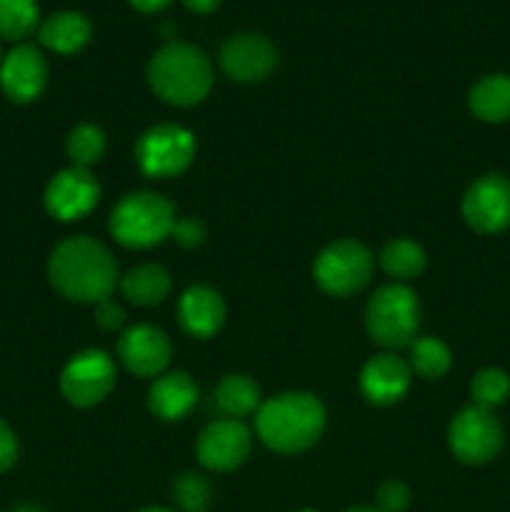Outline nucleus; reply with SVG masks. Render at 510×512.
<instances>
[{
	"mask_svg": "<svg viewBox=\"0 0 510 512\" xmlns=\"http://www.w3.org/2000/svg\"><path fill=\"white\" fill-rule=\"evenodd\" d=\"M298 512H315V510H298Z\"/></svg>",
	"mask_w": 510,
	"mask_h": 512,
	"instance_id": "4c0bfd02",
	"label": "nucleus"
},
{
	"mask_svg": "<svg viewBox=\"0 0 510 512\" xmlns=\"http://www.w3.org/2000/svg\"><path fill=\"white\" fill-rule=\"evenodd\" d=\"M380 265L385 273L395 280H413L423 273L425 268V253L418 243L413 240H390L380 253Z\"/></svg>",
	"mask_w": 510,
	"mask_h": 512,
	"instance_id": "5701e85b",
	"label": "nucleus"
},
{
	"mask_svg": "<svg viewBox=\"0 0 510 512\" xmlns=\"http://www.w3.org/2000/svg\"><path fill=\"white\" fill-rule=\"evenodd\" d=\"M195 400H198V388L190 375L175 370V373H165L155 380L148 393V408L160 420H180L190 413Z\"/></svg>",
	"mask_w": 510,
	"mask_h": 512,
	"instance_id": "a211bd4d",
	"label": "nucleus"
},
{
	"mask_svg": "<svg viewBox=\"0 0 510 512\" xmlns=\"http://www.w3.org/2000/svg\"><path fill=\"white\" fill-rule=\"evenodd\" d=\"M450 350L438 338H420L410 345V370L425 380H435L448 373Z\"/></svg>",
	"mask_w": 510,
	"mask_h": 512,
	"instance_id": "393cba45",
	"label": "nucleus"
},
{
	"mask_svg": "<svg viewBox=\"0 0 510 512\" xmlns=\"http://www.w3.org/2000/svg\"><path fill=\"white\" fill-rule=\"evenodd\" d=\"M115 385V365L103 350L78 353L60 375V390L78 408H93Z\"/></svg>",
	"mask_w": 510,
	"mask_h": 512,
	"instance_id": "1a4fd4ad",
	"label": "nucleus"
},
{
	"mask_svg": "<svg viewBox=\"0 0 510 512\" xmlns=\"http://www.w3.org/2000/svg\"><path fill=\"white\" fill-rule=\"evenodd\" d=\"M38 28L35 0H0V38L23 40Z\"/></svg>",
	"mask_w": 510,
	"mask_h": 512,
	"instance_id": "b1692460",
	"label": "nucleus"
},
{
	"mask_svg": "<svg viewBox=\"0 0 510 512\" xmlns=\"http://www.w3.org/2000/svg\"><path fill=\"white\" fill-rule=\"evenodd\" d=\"M410 365L395 355H375L365 363L360 373V390L373 405H393L408 393L410 388Z\"/></svg>",
	"mask_w": 510,
	"mask_h": 512,
	"instance_id": "dca6fc26",
	"label": "nucleus"
},
{
	"mask_svg": "<svg viewBox=\"0 0 510 512\" xmlns=\"http://www.w3.org/2000/svg\"><path fill=\"white\" fill-rule=\"evenodd\" d=\"M420 323L418 298L405 285L393 283L383 285L378 293L370 298L365 310V325L375 343L385 348H405L415 343Z\"/></svg>",
	"mask_w": 510,
	"mask_h": 512,
	"instance_id": "39448f33",
	"label": "nucleus"
},
{
	"mask_svg": "<svg viewBox=\"0 0 510 512\" xmlns=\"http://www.w3.org/2000/svg\"><path fill=\"white\" fill-rule=\"evenodd\" d=\"M448 443L458 460L468 465H483L498 455L500 445H503V428L493 410L470 405V408L460 410L450 423Z\"/></svg>",
	"mask_w": 510,
	"mask_h": 512,
	"instance_id": "6e6552de",
	"label": "nucleus"
},
{
	"mask_svg": "<svg viewBox=\"0 0 510 512\" xmlns=\"http://www.w3.org/2000/svg\"><path fill=\"white\" fill-rule=\"evenodd\" d=\"M53 288L75 303H95L110 298L118 283V265L110 250L93 238L63 240L48 263Z\"/></svg>",
	"mask_w": 510,
	"mask_h": 512,
	"instance_id": "f257e3e1",
	"label": "nucleus"
},
{
	"mask_svg": "<svg viewBox=\"0 0 510 512\" xmlns=\"http://www.w3.org/2000/svg\"><path fill=\"white\" fill-rule=\"evenodd\" d=\"M198 460L203 468L215 473H228L243 465L250 453V433L240 420L225 418L215 420L200 433L198 438Z\"/></svg>",
	"mask_w": 510,
	"mask_h": 512,
	"instance_id": "9b49d317",
	"label": "nucleus"
},
{
	"mask_svg": "<svg viewBox=\"0 0 510 512\" xmlns=\"http://www.w3.org/2000/svg\"><path fill=\"white\" fill-rule=\"evenodd\" d=\"M175 208L155 193H130L110 215V233L125 248H153L170 238Z\"/></svg>",
	"mask_w": 510,
	"mask_h": 512,
	"instance_id": "20e7f679",
	"label": "nucleus"
},
{
	"mask_svg": "<svg viewBox=\"0 0 510 512\" xmlns=\"http://www.w3.org/2000/svg\"><path fill=\"white\" fill-rule=\"evenodd\" d=\"M463 218L475 233L493 235L510 225V180L488 173L475 180L463 198Z\"/></svg>",
	"mask_w": 510,
	"mask_h": 512,
	"instance_id": "9d476101",
	"label": "nucleus"
},
{
	"mask_svg": "<svg viewBox=\"0 0 510 512\" xmlns=\"http://www.w3.org/2000/svg\"><path fill=\"white\" fill-rule=\"evenodd\" d=\"M215 403L233 420L245 418L260 405V388L248 375H225L215 390Z\"/></svg>",
	"mask_w": 510,
	"mask_h": 512,
	"instance_id": "4be33fe9",
	"label": "nucleus"
},
{
	"mask_svg": "<svg viewBox=\"0 0 510 512\" xmlns=\"http://www.w3.org/2000/svg\"><path fill=\"white\" fill-rule=\"evenodd\" d=\"M95 320L103 330H115L125 323V310L115 300L105 298L95 305Z\"/></svg>",
	"mask_w": 510,
	"mask_h": 512,
	"instance_id": "7c9ffc66",
	"label": "nucleus"
},
{
	"mask_svg": "<svg viewBox=\"0 0 510 512\" xmlns=\"http://www.w3.org/2000/svg\"><path fill=\"white\" fill-rule=\"evenodd\" d=\"M138 512H175V510H168V508H143Z\"/></svg>",
	"mask_w": 510,
	"mask_h": 512,
	"instance_id": "c9c22d12",
	"label": "nucleus"
},
{
	"mask_svg": "<svg viewBox=\"0 0 510 512\" xmlns=\"http://www.w3.org/2000/svg\"><path fill=\"white\" fill-rule=\"evenodd\" d=\"M90 28L88 18L75 10H63V13H55L45 20L38 28V40L43 48L53 50L60 55H73L78 50H83L88 45Z\"/></svg>",
	"mask_w": 510,
	"mask_h": 512,
	"instance_id": "6ab92c4d",
	"label": "nucleus"
},
{
	"mask_svg": "<svg viewBox=\"0 0 510 512\" xmlns=\"http://www.w3.org/2000/svg\"><path fill=\"white\" fill-rule=\"evenodd\" d=\"M178 318L185 333H190L193 338H210L223 328V298L205 285L188 288L178 303Z\"/></svg>",
	"mask_w": 510,
	"mask_h": 512,
	"instance_id": "f3484780",
	"label": "nucleus"
},
{
	"mask_svg": "<svg viewBox=\"0 0 510 512\" xmlns=\"http://www.w3.org/2000/svg\"><path fill=\"white\" fill-rule=\"evenodd\" d=\"M100 198L98 180L85 168L60 170L45 188V208L58 220H78L95 208Z\"/></svg>",
	"mask_w": 510,
	"mask_h": 512,
	"instance_id": "f8f14e48",
	"label": "nucleus"
},
{
	"mask_svg": "<svg viewBox=\"0 0 510 512\" xmlns=\"http://www.w3.org/2000/svg\"><path fill=\"white\" fill-rule=\"evenodd\" d=\"M120 288L130 303L148 308V305L160 303L170 293V275L160 265H138L125 275Z\"/></svg>",
	"mask_w": 510,
	"mask_h": 512,
	"instance_id": "412c9836",
	"label": "nucleus"
},
{
	"mask_svg": "<svg viewBox=\"0 0 510 512\" xmlns=\"http://www.w3.org/2000/svg\"><path fill=\"white\" fill-rule=\"evenodd\" d=\"M510 395V378L508 373L498 368H483L470 380V398L475 408L495 410L503 405Z\"/></svg>",
	"mask_w": 510,
	"mask_h": 512,
	"instance_id": "a878e982",
	"label": "nucleus"
},
{
	"mask_svg": "<svg viewBox=\"0 0 510 512\" xmlns=\"http://www.w3.org/2000/svg\"><path fill=\"white\" fill-rule=\"evenodd\" d=\"M105 153V135L103 130L95 125H78L73 133L68 135V155L73 160L75 168H85L98 163Z\"/></svg>",
	"mask_w": 510,
	"mask_h": 512,
	"instance_id": "bb28decb",
	"label": "nucleus"
},
{
	"mask_svg": "<svg viewBox=\"0 0 510 512\" xmlns=\"http://www.w3.org/2000/svg\"><path fill=\"white\" fill-rule=\"evenodd\" d=\"M0 60H3V50H0Z\"/></svg>",
	"mask_w": 510,
	"mask_h": 512,
	"instance_id": "58836bf2",
	"label": "nucleus"
},
{
	"mask_svg": "<svg viewBox=\"0 0 510 512\" xmlns=\"http://www.w3.org/2000/svg\"><path fill=\"white\" fill-rule=\"evenodd\" d=\"M15 512H40V510L33 508V505H20V508L15 510Z\"/></svg>",
	"mask_w": 510,
	"mask_h": 512,
	"instance_id": "f704fd0d",
	"label": "nucleus"
},
{
	"mask_svg": "<svg viewBox=\"0 0 510 512\" xmlns=\"http://www.w3.org/2000/svg\"><path fill=\"white\" fill-rule=\"evenodd\" d=\"M278 63V53L263 35H233L220 48V65L225 75L238 83H258L268 78Z\"/></svg>",
	"mask_w": 510,
	"mask_h": 512,
	"instance_id": "ddd939ff",
	"label": "nucleus"
},
{
	"mask_svg": "<svg viewBox=\"0 0 510 512\" xmlns=\"http://www.w3.org/2000/svg\"><path fill=\"white\" fill-rule=\"evenodd\" d=\"M183 5L193 13H213L220 5V0H183Z\"/></svg>",
	"mask_w": 510,
	"mask_h": 512,
	"instance_id": "473e14b6",
	"label": "nucleus"
},
{
	"mask_svg": "<svg viewBox=\"0 0 510 512\" xmlns=\"http://www.w3.org/2000/svg\"><path fill=\"white\" fill-rule=\"evenodd\" d=\"M18 458V440H15L13 430L0 420V473L8 470Z\"/></svg>",
	"mask_w": 510,
	"mask_h": 512,
	"instance_id": "2f4dec72",
	"label": "nucleus"
},
{
	"mask_svg": "<svg viewBox=\"0 0 510 512\" xmlns=\"http://www.w3.org/2000/svg\"><path fill=\"white\" fill-rule=\"evenodd\" d=\"M168 3L170 0H130V5L140 13H155V10H163Z\"/></svg>",
	"mask_w": 510,
	"mask_h": 512,
	"instance_id": "72a5a7b5",
	"label": "nucleus"
},
{
	"mask_svg": "<svg viewBox=\"0 0 510 512\" xmlns=\"http://www.w3.org/2000/svg\"><path fill=\"white\" fill-rule=\"evenodd\" d=\"M118 358L138 378H158L170 363V343L163 330L135 325L120 335Z\"/></svg>",
	"mask_w": 510,
	"mask_h": 512,
	"instance_id": "4468645a",
	"label": "nucleus"
},
{
	"mask_svg": "<svg viewBox=\"0 0 510 512\" xmlns=\"http://www.w3.org/2000/svg\"><path fill=\"white\" fill-rule=\"evenodd\" d=\"M48 80V65L35 45H18L0 60V88L15 103L38 98Z\"/></svg>",
	"mask_w": 510,
	"mask_h": 512,
	"instance_id": "2eb2a0df",
	"label": "nucleus"
},
{
	"mask_svg": "<svg viewBox=\"0 0 510 512\" xmlns=\"http://www.w3.org/2000/svg\"><path fill=\"white\" fill-rule=\"evenodd\" d=\"M373 273V255L358 240H338L315 260V280L325 293L345 298L363 288Z\"/></svg>",
	"mask_w": 510,
	"mask_h": 512,
	"instance_id": "0eeeda50",
	"label": "nucleus"
},
{
	"mask_svg": "<svg viewBox=\"0 0 510 512\" xmlns=\"http://www.w3.org/2000/svg\"><path fill=\"white\" fill-rule=\"evenodd\" d=\"M375 503H378L375 508L378 512H405L410 505V490L398 480H388L378 488Z\"/></svg>",
	"mask_w": 510,
	"mask_h": 512,
	"instance_id": "c85d7f7f",
	"label": "nucleus"
},
{
	"mask_svg": "<svg viewBox=\"0 0 510 512\" xmlns=\"http://www.w3.org/2000/svg\"><path fill=\"white\" fill-rule=\"evenodd\" d=\"M175 243L183 245V248H198L205 240V225L198 218H180L175 220L173 233Z\"/></svg>",
	"mask_w": 510,
	"mask_h": 512,
	"instance_id": "c756f323",
	"label": "nucleus"
},
{
	"mask_svg": "<svg viewBox=\"0 0 510 512\" xmlns=\"http://www.w3.org/2000/svg\"><path fill=\"white\" fill-rule=\"evenodd\" d=\"M173 498L183 512H205L210 505V485L203 475L185 473L173 485Z\"/></svg>",
	"mask_w": 510,
	"mask_h": 512,
	"instance_id": "cd10ccee",
	"label": "nucleus"
},
{
	"mask_svg": "<svg viewBox=\"0 0 510 512\" xmlns=\"http://www.w3.org/2000/svg\"><path fill=\"white\" fill-rule=\"evenodd\" d=\"M195 158V138L188 128L175 123L155 125L140 135L135 160L150 178H175Z\"/></svg>",
	"mask_w": 510,
	"mask_h": 512,
	"instance_id": "423d86ee",
	"label": "nucleus"
},
{
	"mask_svg": "<svg viewBox=\"0 0 510 512\" xmlns=\"http://www.w3.org/2000/svg\"><path fill=\"white\" fill-rule=\"evenodd\" d=\"M468 105L483 123H505L510 120V75H485L470 88Z\"/></svg>",
	"mask_w": 510,
	"mask_h": 512,
	"instance_id": "aec40b11",
	"label": "nucleus"
},
{
	"mask_svg": "<svg viewBox=\"0 0 510 512\" xmlns=\"http://www.w3.org/2000/svg\"><path fill=\"white\" fill-rule=\"evenodd\" d=\"M325 408L315 395L283 393L258 408L255 428L260 440L275 453H303L320 438Z\"/></svg>",
	"mask_w": 510,
	"mask_h": 512,
	"instance_id": "f03ea898",
	"label": "nucleus"
},
{
	"mask_svg": "<svg viewBox=\"0 0 510 512\" xmlns=\"http://www.w3.org/2000/svg\"><path fill=\"white\" fill-rule=\"evenodd\" d=\"M148 83L165 103L190 108L210 93L213 68L203 50L195 45L168 43L150 60Z\"/></svg>",
	"mask_w": 510,
	"mask_h": 512,
	"instance_id": "7ed1b4c3",
	"label": "nucleus"
},
{
	"mask_svg": "<svg viewBox=\"0 0 510 512\" xmlns=\"http://www.w3.org/2000/svg\"><path fill=\"white\" fill-rule=\"evenodd\" d=\"M345 512H378L375 508H350V510H345Z\"/></svg>",
	"mask_w": 510,
	"mask_h": 512,
	"instance_id": "e433bc0d",
	"label": "nucleus"
}]
</instances>
